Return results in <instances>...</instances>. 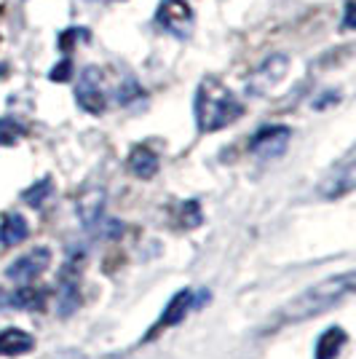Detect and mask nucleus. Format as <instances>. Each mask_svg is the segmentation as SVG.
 Masks as SVG:
<instances>
[{
    "label": "nucleus",
    "mask_w": 356,
    "mask_h": 359,
    "mask_svg": "<svg viewBox=\"0 0 356 359\" xmlns=\"http://www.w3.org/2000/svg\"><path fill=\"white\" fill-rule=\"evenodd\" d=\"M209 298H212V292H209L207 287H204V290H198V292H193V311H198L204 303H209Z\"/></svg>",
    "instance_id": "4be33fe9"
},
{
    "label": "nucleus",
    "mask_w": 356,
    "mask_h": 359,
    "mask_svg": "<svg viewBox=\"0 0 356 359\" xmlns=\"http://www.w3.org/2000/svg\"><path fill=\"white\" fill-rule=\"evenodd\" d=\"M338 100H341V94H335V91H327L324 97H319V100L313 102V107H316V110H324L327 105H332V102H338Z\"/></svg>",
    "instance_id": "412c9836"
},
{
    "label": "nucleus",
    "mask_w": 356,
    "mask_h": 359,
    "mask_svg": "<svg viewBox=\"0 0 356 359\" xmlns=\"http://www.w3.org/2000/svg\"><path fill=\"white\" fill-rule=\"evenodd\" d=\"M51 194H54V182H51V177H41V180H35L30 188L22 194V201H25L27 207H32V210H41L46 201L51 198Z\"/></svg>",
    "instance_id": "dca6fc26"
},
{
    "label": "nucleus",
    "mask_w": 356,
    "mask_h": 359,
    "mask_svg": "<svg viewBox=\"0 0 356 359\" xmlns=\"http://www.w3.org/2000/svg\"><path fill=\"white\" fill-rule=\"evenodd\" d=\"M354 0H348V3H345V19H343V27H345V30H354Z\"/></svg>",
    "instance_id": "5701e85b"
},
{
    "label": "nucleus",
    "mask_w": 356,
    "mask_h": 359,
    "mask_svg": "<svg viewBox=\"0 0 356 359\" xmlns=\"http://www.w3.org/2000/svg\"><path fill=\"white\" fill-rule=\"evenodd\" d=\"M196 126L201 135L220 132L225 126L236 123L244 116V105L236 100V94L223 86L217 78H204L201 86L196 89Z\"/></svg>",
    "instance_id": "f03ea898"
},
{
    "label": "nucleus",
    "mask_w": 356,
    "mask_h": 359,
    "mask_svg": "<svg viewBox=\"0 0 356 359\" xmlns=\"http://www.w3.org/2000/svg\"><path fill=\"white\" fill-rule=\"evenodd\" d=\"M289 70V57L287 54H271L268 60H263V65L247 78V94L249 97H263L273 86L282 83V78Z\"/></svg>",
    "instance_id": "39448f33"
},
{
    "label": "nucleus",
    "mask_w": 356,
    "mask_h": 359,
    "mask_svg": "<svg viewBox=\"0 0 356 359\" xmlns=\"http://www.w3.org/2000/svg\"><path fill=\"white\" fill-rule=\"evenodd\" d=\"M27 236H30V223L25 215H19V212L3 215V220H0V244L3 247H16Z\"/></svg>",
    "instance_id": "ddd939ff"
},
{
    "label": "nucleus",
    "mask_w": 356,
    "mask_h": 359,
    "mask_svg": "<svg viewBox=\"0 0 356 359\" xmlns=\"http://www.w3.org/2000/svg\"><path fill=\"white\" fill-rule=\"evenodd\" d=\"M51 250L43 247V244H38V247H32L30 252L19 255L14 263L6 269V276L11 279V282H19V285H30L35 282L38 276H43L48 266H51Z\"/></svg>",
    "instance_id": "20e7f679"
},
{
    "label": "nucleus",
    "mask_w": 356,
    "mask_h": 359,
    "mask_svg": "<svg viewBox=\"0 0 356 359\" xmlns=\"http://www.w3.org/2000/svg\"><path fill=\"white\" fill-rule=\"evenodd\" d=\"M139 97H142V89L137 86V81H132V78L123 86H118V94H116V100H118L121 105H132L134 100H139Z\"/></svg>",
    "instance_id": "6ab92c4d"
},
{
    "label": "nucleus",
    "mask_w": 356,
    "mask_h": 359,
    "mask_svg": "<svg viewBox=\"0 0 356 359\" xmlns=\"http://www.w3.org/2000/svg\"><path fill=\"white\" fill-rule=\"evenodd\" d=\"M75 212L81 217V225L86 231H97L100 220L104 217V191L102 188H89L78 196L75 201Z\"/></svg>",
    "instance_id": "1a4fd4ad"
},
{
    "label": "nucleus",
    "mask_w": 356,
    "mask_h": 359,
    "mask_svg": "<svg viewBox=\"0 0 356 359\" xmlns=\"http://www.w3.org/2000/svg\"><path fill=\"white\" fill-rule=\"evenodd\" d=\"M356 185V172H354V158L348 156L343 166H338L329 177L322 182V188H319V194L329 198V201H335V198H343V196H348L354 191Z\"/></svg>",
    "instance_id": "9d476101"
},
{
    "label": "nucleus",
    "mask_w": 356,
    "mask_h": 359,
    "mask_svg": "<svg viewBox=\"0 0 356 359\" xmlns=\"http://www.w3.org/2000/svg\"><path fill=\"white\" fill-rule=\"evenodd\" d=\"M292 140V129L284 126V123H268V126H260L249 142H247V150L257 156V158H279L287 145Z\"/></svg>",
    "instance_id": "7ed1b4c3"
},
{
    "label": "nucleus",
    "mask_w": 356,
    "mask_h": 359,
    "mask_svg": "<svg viewBox=\"0 0 356 359\" xmlns=\"http://www.w3.org/2000/svg\"><path fill=\"white\" fill-rule=\"evenodd\" d=\"M75 102L83 107L91 116H100L107 107V94L102 86V73L97 67H86L81 78H78V86H75Z\"/></svg>",
    "instance_id": "0eeeda50"
},
{
    "label": "nucleus",
    "mask_w": 356,
    "mask_h": 359,
    "mask_svg": "<svg viewBox=\"0 0 356 359\" xmlns=\"http://www.w3.org/2000/svg\"><path fill=\"white\" fill-rule=\"evenodd\" d=\"M158 166H161L158 156L150 148H145V145H137V148H132V153H129V172H132L134 177L153 180L158 175Z\"/></svg>",
    "instance_id": "4468645a"
},
{
    "label": "nucleus",
    "mask_w": 356,
    "mask_h": 359,
    "mask_svg": "<svg viewBox=\"0 0 356 359\" xmlns=\"http://www.w3.org/2000/svg\"><path fill=\"white\" fill-rule=\"evenodd\" d=\"M179 225L182 228H198L204 223V212H201V204L196 198H188L182 207H179Z\"/></svg>",
    "instance_id": "f3484780"
},
{
    "label": "nucleus",
    "mask_w": 356,
    "mask_h": 359,
    "mask_svg": "<svg viewBox=\"0 0 356 359\" xmlns=\"http://www.w3.org/2000/svg\"><path fill=\"white\" fill-rule=\"evenodd\" d=\"M191 311H193V290H191V287H182V290L174 292V295L169 298V303L163 306L158 322L150 327V332L145 335V341H153L156 335H161L163 330L182 325V322H185V316L191 314Z\"/></svg>",
    "instance_id": "6e6552de"
},
{
    "label": "nucleus",
    "mask_w": 356,
    "mask_h": 359,
    "mask_svg": "<svg viewBox=\"0 0 356 359\" xmlns=\"http://www.w3.org/2000/svg\"><path fill=\"white\" fill-rule=\"evenodd\" d=\"M348 346V332L341 325L322 330V335L313 344V359H338L341 351Z\"/></svg>",
    "instance_id": "f8f14e48"
},
{
    "label": "nucleus",
    "mask_w": 356,
    "mask_h": 359,
    "mask_svg": "<svg viewBox=\"0 0 356 359\" xmlns=\"http://www.w3.org/2000/svg\"><path fill=\"white\" fill-rule=\"evenodd\" d=\"M156 22L169 35L188 38L193 30V8L185 0H161V6L156 11Z\"/></svg>",
    "instance_id": "423d86ee"
},
{
    "label": "nucleus",
    "mask_w": 356,
    "mask_h": 359,
    "mask_svg": "<svg viewBox=\"0 0 356 359\" xmlns=\"http://www.w3.org/2000/svg\"><path fill=\"white\" fill-rule=\"evenodd\" d=\"M48 78H51V81H57V83H64V81H70V78H73V62H70V60L57 62V67L48 73Z\"/></svg>",
    "instance_id": "aec40b11"
},
{
    "label": "nucleus",
    "mask_w": 356,
    "mask_h": 359,
    "mask_svg": "<svg viewBox=\"0 0 356 359\" xmlns=\"http://www.w3.org/2000/svg\"><path fill=\"white\" fill-rule=\"evenodd\" d=\"M25 137V126L14 118H0V145H16Z\"/></svg>",
    "instance_id": "a211bd4d"
},
{
    "label": "nucleus",
    "mask_w": 356,
    "mask_h": 359,
    "mask_svg": "<svg viewBox=\"0 0 356 359\" xmlns=\"http://www.w3.org/2000/svg\"><path fill=\"white\" fill-rule=\"evenodd\" d=\"M356 287L354 271H345L341 276H329L319 285H311L303 295H297L292 303H287L279 314L273 316L266 325L263 332H279L287 325H295V322H306L311 316H319L329 311L332 306H338L343 298H348Z\"/></svg>",
    "instance_id": "f257e3e1"
},
{
    "label": "nucleus",
    "mask_w": 356,
    "mask_h": 359,
    "mask_svg": "<svg viewBox=\"0 0 356 359\" xmlns=\"http://www.w3.org/2000/svg\"><path fill=\"white\" fill-rule=\"evenodd\" d=\"M35 351V335L22 327L0 330V357H25Z\"/></svg>",
    "instance_id": "9b49d317"
},
{
    "label": "nucleus",
    "mask_w": 356,
    "mask_h": 359,
    "mask_svg": "<svg viewBox=\"0 0 356 359\" xmlns=\"http://www.w3.org/2000/svg\"><path fill=\"white\" fill-rule=\"evenodd\" d=\"M6 306L19 309V311H41L46 306V292L41 287L22 285L16 287L11 295H6Z\"/></svg>",
    "instance_id": "2eb2a0df"
}]
</instances>
